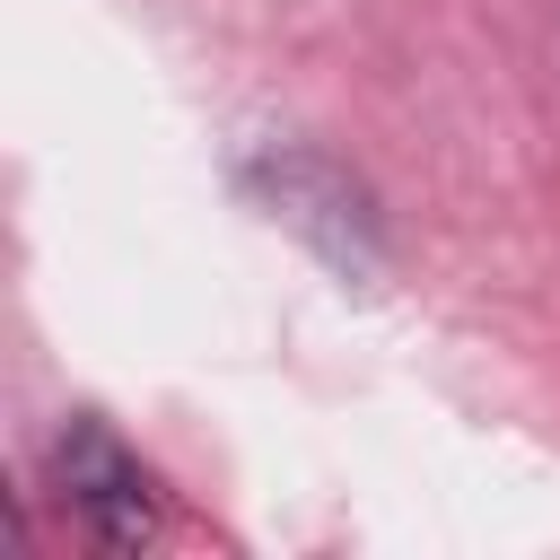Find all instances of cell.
<instances>
[{"mask_svg":"<svg viewBox=\"0 0 560 560\" xmlns=\"http://www.w3.org/2000/svg\"><path fill=\"white\" fill-rule=\"evenodd\" d=\"M52 490H61V508H79L88 542H105V551H140L158 534V481L96 420H70L52 438Z\"/></svg>","mask_w":560,"mask_h":560,"instance_id":"7a4b0ae2","label":"cell"},{"mask_svg":"<svg viewBox=\"0 0 560 560\" xmlns=\"http://www.w3.org/2000/svg\"><path fill=\"white\" fill-rule=\"evenodd\" d=\"M245 184H254V201H262L280 228H298L332 271L368 280V271L385 262V228H376L368 192H359L332 158H315V149H271V158L245 166Z\"/></svg>","mask_w":560,"mask_h":560,"instance_id":"6da1fadb","label":"cell"}]
</instances>
